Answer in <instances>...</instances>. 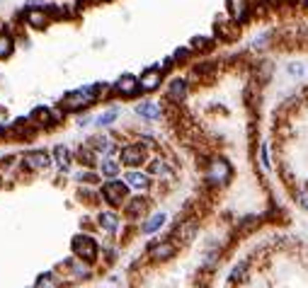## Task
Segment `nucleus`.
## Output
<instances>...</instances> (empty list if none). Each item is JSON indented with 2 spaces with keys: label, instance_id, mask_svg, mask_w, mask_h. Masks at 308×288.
Returning a JSON list of instances; mask_svg holds the SVG:
<instances>
[{
  "label": "nucleus",
  "instance_id": "obj_1",
  "mask_svg": "<svg viewBox=\"0 0 308 288\" xmlns=\"http://www.w3.org/2000/svg\"><path fill=\"white\" fill-rule=\"evenodd\" d=\"M105 85H90V87H83V90H75V92H70L66 95L63 99V107L66 109H80V107H87V104H92L95 99H97V92L102 90Z\"/></svg>",
  "mask_w": 308,
  "mask_h": 288
},
{
  "label": "nucleus",
  "instance_id": "obj_2",
  "mask_svg": "<svg viewBox=\"0 0 308 288\" xmlns=\"http://www.w3.org/2000/svg\"><path fill=\"white\" fill-rule=\"evenodd\" d=\"M231 179V165L224 158H214L207 167V182L209 184H226Z\"/></svg>",
  "mask_w": 308,
  "mask_h": 288
},
{
  "label": "nucleus",
  "instance_id": "obj_3",
  "mask_svg": "<svg viewBox=\"0 0 308 288\" xmlns=\"http://www.w3.org/2000/svg\"><path fill=\"white\" fill-rule=\"evenodd\" d=\"M73 252H75V257H80V259L92 261L95 257H97V245L92 242V237L78 235V237L73 240Z\"/></svg>",
  "mask_w": 308,
  "mask_h": 288
},
{
  "label": "nucleus",
  "instance_id": "obj_4",
  "mask_svg": "<svg viewBox=\"0 0 308 288\" xmlns=\"http://www.w3.org/2000/svg\"><path fill=\"white\" fill-rule=\"evenodd\" d=\"M22 163H25V167L32 170V172H42V170L49 167L51 158H49V153L46 151H29V153H25Z\"/></svg>",
  "mask_w": 308,
  "mask_h": 288
},
{
  "label": "nucleus",
  "instance_id": "obj_5",
  "mask_svg": "<svg viewBox=\"0 0 308 288\" xmlns=\"http://www.w3.org/2000/svg\"><path fill=\"white\" fill-rule=\"evenodd\" d=\"M102 194H105L107 204L122 206L126 199V184H122V182H107V184L102 187Z\"/></svg>",
  "mask_w": 308,
  "mask_h": 288
},
{
  "label": "nucleus",
  "instance_id": "obj_6",
  "mask_svg": "<svg viewBox=\"0 0 308 288\" xmlns=\"http://www.w3.org/2000/svg\"><path fill=\"white\" fill-rule=\"evenodd\" d=\"M143 160H146V151L141 146H126L124 151H122V163L129 165V167H136Z\"/></svg>",
  "mask_w": 308,
  "mask_h": 288
},
{
  "label": "nucleus",
  "instance_id": "obj_7",
  "mask_svg": "<svg viewBox=\"0 0 308 288\" xmlns=\"http://www.w3.org/2000/svg\"><path fill=\"white\" fill-rule=\"evenodd\" d=\"M228 10L233 15V20L243 25L248 20V13H250V3L248 0H228Z\"/></svg>",
  "mask_w": 308,
  "mask_h": 288
},
{
  "label": "nucleus",
  "instance_id": "obj_8",
  "mask_svg": "<svg viewBox=\"0 0 308 288\" xmlns=\"http://www.w3.org/2000/svg\"><path fill=\"white\" fill-rule=\"evenodd\" d=\"M141 90L143 92H153L155 87L160 85V70L158 68H151V70H146L143 75H141Z\"/></svg>",
  "mask_w": 308,
  "mask_h": 288
},
{
  "label": "nucleus",
  "instance_id": "obj_9",
  "mask_svg": "<svg viewBox=\"0 0 308 288\" xmlns=\"http://www.w3.org/2000/svg\"><path fill=\"white\" fill-rule=\"evenodd\" d=\"M126 187H131V189H148V184H151V179L148 175H143V172H136V170H131V172H126Z\"/></svg>",
  "mask_w": 308,
  "mask_h": 288
},
{
  "label": "nucleus",
  "instance_id": "obj_10",
  "mask_svg": "<svg viewBox=\"0 0 308 288\" xmlns=\"http://www.w3.org/2000/svg\"><path fill=\"white\" fill-rule=\"evenodd\" d=\"M139 87L141 85L136 82L134 75H124V78H119V80H117V92H119V95L131 97V95H136V90H139Z\"/></svg>",
  "mask_w": 308,
  "mask_h": 288
},
{
  "label": "nucleus",
  "instance_id": "obj_11",
  "mask_svg": "<svg viewBox=\"0 0 308 288\" xmlns=\"http://www.w3.org/2000/svg\"><path fill=\"white\" fill-rule=\"evenodd\" d=\"M168 97L172 99V102H182L184 97H187V80H182V78H175V80H170Z\"/></svg>",
  "mask_w": 308,
  "mask_h": 288
},
{
  "label": "nucleus",
  "instance_id": "obj_12",
  "mask_svg": "<svg viewBox=\"0 0 308 288\" xmlns=\"http://www.w3.org/2000/svg\"><path fill=\"white\" fill-rule=\"evenodd\" d=\"M136 111H139L143 119H148V121H153V119H158V116L163 114V109H160L158 102H141L139 107H136Z\"/></svg>",
  "mask_w": 308,
  "mask_h": 288
},
{
  "label": "nucleus",
  "instance_id": "obj_13",
  "mask_svg": "<svg viewBox=\"0 0 308 288\" xmlns=\"http://www.w3.org/2000/svg\"><path fill=\"white\" fill-rule=\"evenodd\" d=\"M27 25H32L34 29H42L49 25V15L44 13V10H39V8H32L27 13Z\"/></svg>",
  "mask_w": 308,
  "mask_h": 288
},
{
  "label": "nucleus",
  "instance_id": "obj_14",
  "mask_svg": "<svg viewBox=\"0 0 308 288\" xmlns=\"http://www.w3.org/2000/svg\"><path fill=\"white\" fill-rule=\"evenodd\" d=\"M90 148H95V151L105 153V155H110V153L114 151V143H112V138L99 136V138H92V143H90Z\"/></svg>",
  "mask_w": 308,
  "mask_h": 288
},
{
  "label": "nucleus",
  "instance_id": "obj_15",
  "mask_svg": "<svg viewBox=\"0 0 308 288\" xmlns=\"http://www.w3.org/2000/svg\"><path fill=\"white\" fill-rule=\"evenodd\" d=\"M99 170H102V175H105V177H117V172H119V160H114V158H105V160L99 163Z\"/></svg>",
  "mask_w": 308,
  "mask_h": 288
},
{
  "label": "nucleus",
  "instance_id": "obj_16",
  "mask_svg": "<svg viewBox=\"0 0 308 288\" xmlns=\"http://www.w3.org/2000/svg\"><path fill=\"white\" fill-rule=\"evenodd\" d=\"M99 228H105L107 233H114L119 228V218L114 213H99Z\"/></svg>",
  "mask_w": 308,
  "mask_h": 288
},
{
  "label": "nucleus",
  "instance_id": "obj_17",
  "mask_svg": "<svg viewBox=\"0 0 308 288\" xmlns=\"http://www.w3.org/2000/svg\"><path fill=\"white\" fill-rule=\"evenodd\" d=\"M151 175H160V177H172V170H170L168 165H165V160H153L151 163Z\"/></svg>",
  "mask_w": 308,
  "mask_h": 288
},
{
  "label": "nucleus",
  "instance_id": "obj_18",
  "mask_svg": "<svg viewBox=\"0 0 308 288\" xmlns=\"http://www.w3.org/2000/svg\"><path fill=\"white\" fill-rule=\"evenodd\" d=\"M54 155H56V163H58V167L61 170H66L70 165V153H68V148H63V146H56L54 148Z\"/></svg>",
  "mask_w": 308,
  "mask_h": 288
},
{
  "label": "nucleus",
  "instance_id": "obj_19",
  "mask_svg": "<svg viewBox=\"0 0 308 288\" xmlns=\"http://www.w3.org/2000/svg\"><path fill=\"white\" fill-rule=\"evenodd\" d=\"M37 288H61V281L54 274H42L37 281Z\"/></svg>",
  "mask_w": 308,
  "mask_h": 288
},
{
  "label": "nucleus",
  "instance_id": "obj_20",
  "mask_svg": "<svg viewBox=\"0 0 308 288\" xmlns=\"http://www.w3.org/2000/svg\"><path fill=\"white\" fill-rule=\"evenodd\" d=\"M151 254H153L155 259H168V257H172V254H175V245H170V242H165V245L155 247V249L151 252Z\"/></svg>",
  "mask_w": 308,
  "mask_h": 288
},
{
  "label": "nucleus",
  "instance_id": "obj_21",
  "mask_svg": "<svg viewBox=\"0 0 308 288\" xmlns=\"http://www.w3.org/2000/svg\"><path fill=\"white\" fill-rule=\"evenodd\" d=\"M163 223H165V213H155L153 218H151L148 223H146V225H143V233H155V230H158Z\"/></svg>",
  "mask_w": 308,
  "mask_h": 288
},
{
  "label": "nucleus",
  "instance_id": "obj_22",
  "mask_svg": "<svg viewBox=\"0 0 308 288\" xmlns=\"http://www.w3.org/2000/svg\"><path fill=\"white\" fill-rule=\"evenodd\" d=\"M15 49L13 39L8 37V34H0V58H5V56H10Z\"/></svg>",
  "mask_w": 308,
  "mask_h": 288
},
{
  "label": "nucleus",
  "instance_id": "obj_23",
  "mask_svg": "<svg viewBox=\"0 0 308 288\" xmlns=\"http://www.w3.org/2000/svg\"><path fill=\"white\" fill-rule=\"evenodd\" d=\"M117 116H119V109H114V107H112V109H107L105 114H99V116H97V123H99V126H110V123H112Z\"/></svg>",
  "mask_w": 308,
  "mask_h": 288
},
{
  "label": "nucleus",
  "instance_id": "obj_24",
  "mask_svg": "<svg viewBox=\"0 0 308 288\" xmlns=\"http://www.w3.org/2000/svg\"><path fill=\"white\" fill-rule=\"evenodd\" d=\"M209 46H211V39H207V37H194V39H192V49L204 51V49H209Z\"/></svg>",
  "mask_w": 308,
  "mask_h": 288
},
{
  "label": "nucleus",
  "instance_id": "obj_25",
  "mask_svg": "<svg viewBox=\"0 0 308 288\" xmlns=\"http://www.w3.org/2000/svg\"><path fill=\"white\" fill-rule=\"evenodd\" d=\"M245 269H248V261H240L238 266H236V269L231 271V278H233V281H238V278H243V274H245Z\"/></svg>",
  "mask_w": 308,
  "mask_h": 288
},
{
  "label": "nucleus",
  "instance_id": "obj_26",
  "mask_svg": "<svg viewBox=\"0 0 308 288\" xmlns=\"http://www.w3.org/2000/svg\"><path fill=\"white\" fill-rule=\"evenodd\" d=\"M260 163L265 170H269V151H267V143H262V148H260Z\"/></svg>",
  "mask_w": 308,
  "mask_h": 288
},
{
  "label": "nucleus",
  "instance_id": "obj_27",
  "mask_svg": "<svg viewBox=\"0 0 308 288\" xmlns=\"http://www.w3.org/2000/svg\"><path fill=\"white\" fill-rule=\"evenodd\" d=\"M143 208H146V204H143L141 199H134V201L129 204V208H126V211H129V213H139V211H143Z\"/></svg>",
  "mask_w": 308,
  "mask_h": 288
},
{
  "label": "nucleus",
  "instance_id": "obj_28",
  "mask_svg": "<svg viewBox=\"0 0 308 288\" xmlns=\"http://www.w3.org/2000/svg\"><path fill=\"white\" fill-rule=\"evenodd\" d=\"M296 199H298V206H301V208H306V211H308V189H301Z\"/></svg>",
  "mask_w": 308,
  "mask_h": 288
},
{
  "label": "nucleus",
  "instance_id": "obj_29",
  "mask_svg": "<svg viewBox=\"0 0 308 288\" xmlns=\"http://www.w3.org/2000/svg\"><path fill=\"white\" fill-rule=\"evenodd\" d=\"M78 179H80V182H87V184H92V182H97V175H95V172H80Z\"/></svg>",
  "mask_w": 308,
  "mask_h": 288
},
{
  "label": "nucleus",
  "instance_id": "obj_30",
  "mask_svg": "<svg viewBox=\"0 0 308 288\" xmlns=\"http://www.w3.org/2000/svg\"><path fill=\"white\" fill-rule=\"evenodd\" d=\"M80 163H85V165H92V151L90 148H80Z\"/></svg>",
  "mask_w": 308,
  "mask_h": 288
},
{
  "label": "nucleus",
  "instance_id": "obj_31",
  "mask_svg": "<svg viewBox=\"0 0 308 288\" xmlns=\"http://www.w3.org/2000/svg\"><path fill=\"white\" fill-rule=\"evenodd\" d=\"M187 56H189V51H187V49H177V51H175V58H177V61H184Z\"/></svg>",
  "mask_w": 308,
  "mask_h": 288
},
{
  "label": "nucleus",
  "instance_id": "obj_32",
  "mask_svg": "<svg viewBox=\"0 0 308 288\" xmlns=\"http://www.w3.org/2000/svg\"><path fill=\"white\" fill-rule=\"evenodd\" d=\"M289 73H291V75H301V73H303V68L296 63V66H289Z\"/></svg>",
  "mask_w": 308,
  "mask_h": 288
},
{
  "label": "nucleus",
  "instance_id": "obj_33",
  "mask_svg": "<svg viewBox=\"0 0 308 288\" xmlns=\"http://www.w3.org/2000/svg\"><path fill=\"white\" fill-rule=\"evenodd\" d=\"M87 3H95V0H78V5H87Z\"/></svg>",
  "mask_w": 308,
  "mask_h": 288
},
{
  "label": "nucleus",
  "instance_id": "obj_34",
  "mask_svg": "<svg viewBox=\"0 0 308 288\" xmlns=\"http://www.w3.org/2000/svg\"><path fill=\"white\" fill-rule=\"evenodd\" d=\"M303 5H306V8H308V0H303Z\"/></svg>",
  "mask_w": 308,
  "mask_h": 288
},
{
  "label": "nucleus",
  "instance_id": "obj_35",
  "mask_svg": "<svg viewBox=\"0 0 308 288\" xmlns=\"http://www.w3.org/2000/svg\"><path fill=\"white\" fill-rule=\"evenodd\" d=\"M0 187H3V179H0Z\"/></svg>",
  "mask_w": 308,
  "mask_h": 288
}]
</instances>
